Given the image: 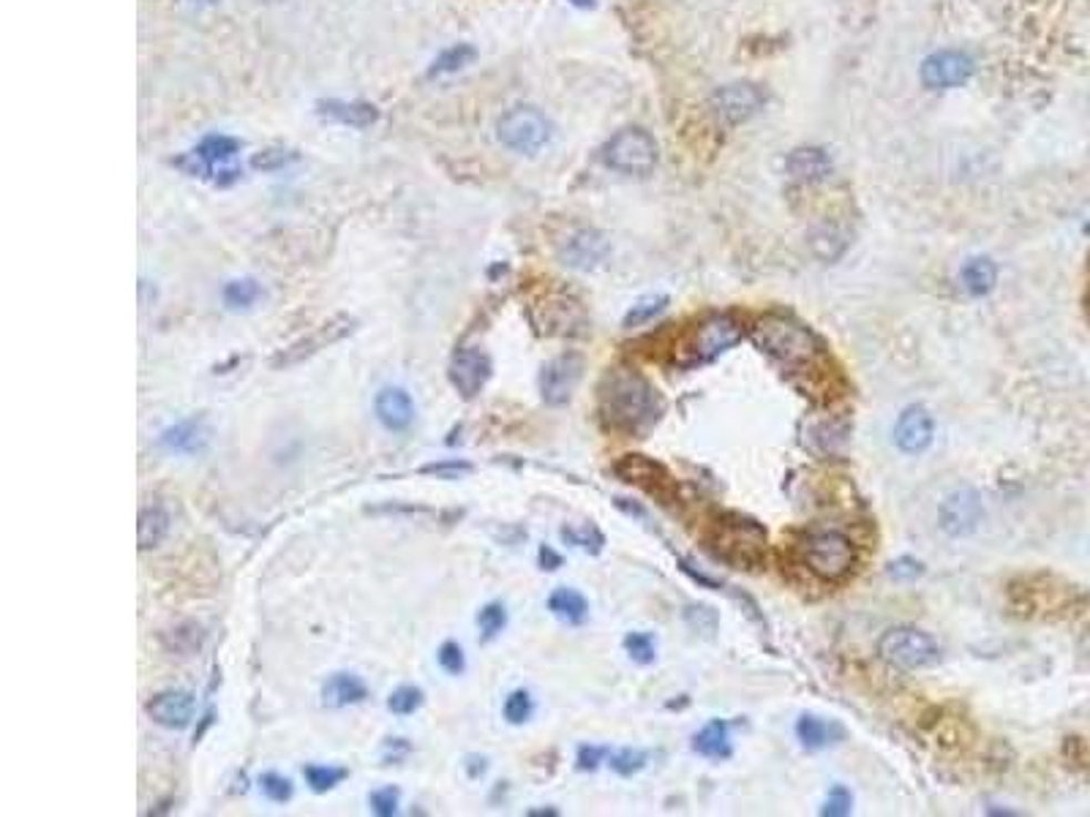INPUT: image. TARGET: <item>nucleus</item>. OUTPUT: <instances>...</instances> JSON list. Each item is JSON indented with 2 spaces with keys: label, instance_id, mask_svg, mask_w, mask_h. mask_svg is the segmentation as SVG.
I'll use <instances>...</instances> for the list:
<instances>
[{
  "label": "nucleus",
  "instance_id": "25",
  "mask_svg": "<svg viewBox=\"0 0 1090 817\" xmlns=\"http://www.w3.org/2000/svg\"><path fill=\"white\" fill-rule=\"evenodd\" d=\"M322 115L333 118V121L344 123V126H355V129H366L371 123H377L379 112L374 104H366V101H322L319 104Z\"/></svg>",
  "mask_w": 1090,
  "mask_h": 817
},
{
  "label": "nucleus",
  "instance_id": "19",
  "mask_svg": "<svg viewBox=\"0 0 1090 817\" xmlns=\"http://www.w3.org/2000/svg\"><path fill=\"white\" fill-rule=\"evenodd\" d=\"M211 441L213 431L202 417H189V420L175 422L159 437V445L166 452H175V456H202L211 447Z\"/></svg>",
  "mask_w": 1090,
  "mask_h": 817
},
{
  "label": "nucleus",
  "instance_id": "22",
  "mask_svg": "<svg viewBox=\"0 0 1090 817\" xmlns=\"http://www.w3.org/2000/svg\"><path fill=\"white\" fill-rule=\"evenodd\" d=\"M374 411L377 420L393 433L409 431L415 422V401L404 387H383L374 398Z\"/></svg>",
  "mask_w": 1090,
  "mask_h": 817
},
{
  "label": "nucleus",
  "instance_id": "1",
  "mask_svg": "<svg viewBox=\"0 0 1090 817\" xmlns=\"http://www.w3.org/2000/svg\"><path fill=\"white\" fill-rule=\"evenodd\" d=\"M598 411L609 431L624 437H646L663 417V398L639 371L613 368L600 381Z\"/></svg>",
  "mask_w": 1090,
  "mask_h": 817
},
{
  "label": "nucleus",
  "instance_id": "47",
  "mask_svg": "<svg viewBox=\"0 0 1090 817\" xmlns=\"http://www.w3.org/2000/svg\"><path fill=\"white\" fill-rule=\"evenodd\" d=\"M850 807H854V798H850V793L845 790V787H834V790L829 793V798L824 801V807H821V815L845 817V815H850Z\"/></svg>",
  "mask_w": 1090,
  "mask_h": 817
},
{
  "label": "nucleus",
  "instance_id": "10",
  "mask_svg": "<svg viewBox=\"0 0 1090 817\" xmlns=\"http://www.w3.org/2000/svg\"><path fill=\"white\" fill-rule=\"evenodd\" d=\"M583 368H587V362H583V357L578 351H564V355L546 362L543 371H540V396H543L548 407H564V404H570L575 387L583 379Z\"/></svg>",
  "mask_w": 1090,
  "mask_h": 817
},
{
  "label": "nucleus",
  "instance_id": "7",
  "mask_svg": "<svg viewBox=\"0 0 1090 817\" xmlns=\"http://www.w3.org/2000/svg\"><path fill=\"white\" fill-rule=\"evenodd\" d=\"M603 161L619 175L646 177L658 166V145L643 129H624L603 147Z\"/></svg>",
  "mask_w": 1090,
  "mask_h": 817
},
{
  "label": "nucleus",
  "instance_id": "46",
  "mask_svg": "<svg viewBox=\"0 0 1090 817\" xmlns=\"http://www.w3.org/2000/svg\"><path fill=\"white\" fill-rule=\"evenodd\" d=\"M295 159L297 156L292 151H284V147H271V151H262L259 156H254L252 166L254 170H262V172H273V170H282V166L292 164Z\"/></svg>",
  "mask_w": 1090,
  "mask_h": 817
},
{
  "label": "nucleus",
  "instance_id": "41",
  "mask_svg": "<svg viewBox=\"0 0 1090 817\" xmlns=\"http://www.w3.org/2000/svg\"><path fill=\"white\" fill-rule=\"evenodd\" d=\"M624 652L630 654V660L639 662V665H649V662H654L658 649H654L652 635H646V632H630V635L624 637Z\"/></svg>",
  "mask_w": 1090,
  "mask_h": 817
},
{
  "label": "nucleus",
  "instance_id": "17",
  "mask_svg": "<svg viewBox=\"0 0 1090 817\" xmlns=\"http://www.w3.org/2000/svg\"><path fill=\"white\" fill-rule=\"evenodd\" d=\"M981 497L974 491V488H960V491L949 493L944 499L938 510V521L940 529H944L949 537H965L970 532H976L981 521Z\"/></svg>",
  "mask_w": 1090,
  "mask_h": 817
},
{
  "label": "nucleus",
  "instance_id": "56",
  "mask_svg": "<svg viewBox=\"0 0 1090 817\" xmlns=\"http://www.w3.org/2000/svg\"><path fill=\"white\" fill-rule=\"evenodd\" d=\"M194 3H202V6H211V3H218V0H194Z\"/></svg>",
  "mask_w": 1090,
  "mask_h": 817
},
{
  "label": "nucleus",
  "instance_id": "33",
  "mask_svg": "<svg viewBox=\"0 0 1090 817\" xmlns=\"http://www.w3.org/2000/svg\"><path fill=\"white\" fill-rule=\"evenodd\" d=\"M665 306H669V295H649V297H643V300L635 303V306L630 308L628 314H624L622 327H624V330H635V327L649 325V321H654L660 314L665 312Z\"/></svg>",
  "mask_w": 1090,
  "mask_h": 817
},
{
  "label": "nucleus",
  "instance_id": "35",
  "mask_svg": "<svg viewBox=\"0 0 1090 817\" xmlns=\"http://www.w3.org/2000/svg\"><path fill=\"white\" fill-rule=\"evenodd\" d=\"M562 540L568 542V545L581 548V551L587 553H600L605 545L603 532H600L598 527H592V523H583V527H564Z\"/></svg>",
  "mask_w": 1090,
  "mask_h": 817
},
{
  "label": "nucleus",
  "instance_id": "39",
  "mask_svg": "<svg viewBox=\"0 0 1090 817\" xmlns=\"http://www.w3.org/2000/svg\"><path fill=\"white\" fill-rule=\"evenodd\" d=\"M502 712H505V719H508L510 725H523L529 717H532V712H534L532 695H529L527 690L510 692L508 701H505Z\"/></svg>",
  "mask_w": 1090,
  "mask_h": 817
},
{
  "label": "nucleus",
  "instance_id": "31",
  "mask_svg": "<svg viewBox=\"0 0 1090 817\" xmlns=\"http://www.w3.org/2000/svg\"><path fill=\"white\" fill-rule=\"evenodd\" d=\"M166 534H170V515L161 507H145L140 512V534H136L140 551L159 548L166 540Z\"/></svg>",
  "mask_w": 1090,
  "mask_h": 817
},
{
  "label": "nucleus",
  "instance_id": "15",
  "mask_svg": "<svg viewBox=\"0 0 1090 817\" xmlns=\"http://www.w3.org/2000/svg\"><path fill=\"white\" fill-rule=\"evenodd\" d=\"M976 63L974 58L957 50H940L933 52L925 63H921V82L930 91H946V88H960L974 76Z\"/></svg>",
  "mask_w": 1090,
  "mask_h": 817
},
{
  "label": "nucleus",
  "instance_id": "53",
  "mask_svg": "<svg viewBox=\"0 0 1090 817\" xmlns=\"http://www.w3.org/2000/svg\"><path fill=\"white\" fill-rule=\"evenodd\" d=\"M679 566H682V570L687 572V575H693L695 581H699V583H704V586H709V589H720V583H717V581H712V578H709V575H701V572H695V570H693V564H690V562H682V564H679Z\"/></svg>",
  "mask_w": 1090,
  "mask_h": 817
},
{
  "label": "nucleus",
  "instance_id": "37",
  "mask_svg": "<svg viewBox=\"0 0 1090 817\" xmlns=\"http://www.w3.org/2000/svg\"><path fill=\"white\" fill-rule=\"evenodd\" d=\"M475 58V47H469V44H458V47H450V50H445L442 55L437 58L431 65V76H437V74H452V71H458V69H463V65H469V61Z\"/></svg>",
  "mask_w": 1090,
  "mask_h": 817
},
{
  "label": "nucleus",
  "instance_id": "16",
  "mask_svg": "<svg viewBox=\"0 0 1090 817\" xmlns=\"http://www.w3.org/2000/svg\"><path fill=\"white\" fill-rule=\"evenodd\" d=\"M611 254V243L598 229H575L559 246V259L573 270H594L603 265Z\"/></svg>",
  "mask_w": 1090,
  "mask_h": 817
},
{
  "label": "nucleus",
  "instance_id": "30",
  "mask_svg": "<svg viewBox=\"0 0 1090 817\" xmlns=\"http://www.w3.org/2000/svg\"><path fill=\"white\" fill-rule=\"evenodd\" d=\"M548 611L553 613L557 619L568 624H581L587 622L589 616V602L583 594H578L575 589H557V592L548 598Z\"/></svg>",
  "mask_w": 1090,
  "mask_h": 817
},
{
  "label": "nucleus",
  "instance_id": "21",
  "mask_svg": "<svg viewBox=\"0 0 1090 817\" xmlns=\"http://www.w3.org/2000/svg\"><path fill=\"white\" fill-rule=\"evenodd\" d=\"M935 437V420L925 407H908L899 415L895 426V441L903 452L908 456H919L933 445Z\"/></svg>",
  "mask_w": 1090,
  "mask_h": 817
},
{
  "label": "nucleus",
  "instance_id": "12",
  "mask_svg": "<svg viewBox=\"0 0 1090 817\" xmlns=\"http://www.w3.org/2000/svg\"><path fill=\"white\" fill-rule=\"evenodd\" d=\"M355 325L357 321L353 319V316H336V319L325 321V325H319L317 330H312L308 336H303L300 341H295L292 346H287V349L278 351V355L273 357V368H276V371H282V368H292V366H297V362L308 360V357L319 355L322 349H327V346H333V344L342 341V338H347L349 333L355 330Z\"/></svg>",
  "mask_w": 1090,
  "mask_h": 817
},
{
  "label": "nucleus",
  "instance_id": "55",
  "mask_svg": "<svg viewBox=\"0 0 1090 817\" xmlns=\"http://www.w3.org/2000/svg\"><path fill=\"white\" fill-rule=\"evenodd\" d=\"M529 815H557V809H532Z\"/></svg>",
  "mask_w": 1090,
  "mask_h": 817
},
{
  "label": "nucleus",
  "instance_id": "44",
  "mask_svg": "<svg viewBox=\"0 0 1090 817\" xmlns=\"http://www.w3.org/2000/svg\"><path fill=\"white\" fill-rule=\"evenodd\" d=\"M259 785H262V793H265V796L271 798V801L284 804V801H289V798H292V783H289L287 777H282V774H276V772L262 774Z\"/></svg>",
  "mask_w": 1090,
  "mask_h": 817
},
{
  "label": "nucleus",
  "instance_id": "13",
  "mask_svg": "<svg viewBox=\"0 0 1090 817\" xmlns=\"http://www.w3.org/2000/svg\"><path fill=\"white\" fill-rule=\"evenodd\" d=\"M491 374H493L491 357H488L482 349H478V346H463V349H458L456 355L450 357L448 379L463 401L478 398L480 392L486 390Z\"/></svg>",
  "mask_w": 1090,
  "mask_h": 817
},
{
  "label": "nucleus",
  "instance_id": "42",
  "mask_svg": "<svg viewBox=\"0 0 1090 817\" xmlns=\"http://www.w3.org/2000/svg\"><path fill=\"white\" fill-rule=\"evenodd\" d=\"M646 760L649 755L641 753V749H619V753L611 755L609 766L619 774V777H633V774H639L641 768L646 766Z\"/></svg>",
  "mask_w": 1090,
  "mask_h": 817
},
{
  "label": "nucleus",
  "instance_id": "36",
  "mask_svg": "<svg viewBox=\"0 0 1090 817\" xmlns=\"http://www.w3.org/2000/svg\"><path fill=\"white\" fill-rule=\"evenodd\" d=\"M845 445H848V428H843V426H837V422H821V426H815V447H818L821 452H843L845 450Z\"/></svg>",
  "mask_w": 1090,
  "mask_h": 817
},
{
  "label": "nucleus",
  "instance_id": "6",
  "mask_svg": "<svg viewBox=\"0 0 1090 817\" xmlns=\"http://www.w3.org/2000/svg\"><path fill=\"white\" fill-rule=\"evenodd\" d=\"M878 654L899 671H921L938 665L940 649L933 635L919 627H892L880 635Z\"/></svg>",
  "mask_w": 1090,
  "mask_h": 817
},
{
  "label": "nucleus",
  "instance_id": "54",
  "mask_svg": "<svg viewBox=\"0 0 1090 817\" xmlns=\"http://www.w3.org/2000/svg\"><path fill=\"white\" fill-rule=\"evenodd\" d=\"M570 3L578 6V9H589V6H592L594 0H570Z\"/></svg>",
  "mask_w": 1090,
  "mask_h": 817
},
{
  "label": "nucleus",
  "instance_id": "40",
  "mask_svg": "<svg viewBox=\"0 0 1090 817\" xmlns=\"http://www.w3.org/2000/svg\"><path fill=\"white\" fill-rule=\"evenodd\" d=\"M478 627L486 641L497 637L499 632L508 627V611H505V605H499V602H488V605L478 613Z\"/></svg>",
  "mask_w": 1090,
  "mask_h": 817
},
{
  "label": "nucleus",
  "instance_id": "4",
  "mask_svg": "<svg viewBox=\"0 0 1090 817\" xmlns=\"http://www.w3.org/2000/svg\"><path fill=\"white\" fill-rule=\"evenodd\" d=\"M744 338V327L736 316L731 314H709L701 321H695L682 341L674 349V366L693 371V368L706 366V362L717 360L723 351L734 349Z\"/></svg>",
  "mask_w": 1090,
  "mask_h": 817
},
{
  "label": "nucleus",
  "instance_id": "18",
  "mask_svg": "<svg viewBox=\"0 0 1090 817\" xmlns=\"http://www.w3.org/2000/svg\"><path fill=\"white\" fill-rule=\"evenodd\" d=\"M145 708L147 717L156 725L170 727V731H183V727L192 725L196 701L192 692L186 690H164L159 695H153Z\"/></svg>",
  "mask_w": 1090,
  "mask_h": 817
},
{
  "label": "nucleus",
  "instance_id": "51",
  "mask_svg": "<svg viewBox=\"0 0 1090 817\" xmlns=\"http://www.w3.org/2000/svg\"><path fill=\"white\" fill-rule=\"evenodd\" d=\"M605 755L609 753L603 747H581L578 749V768L581 772H594L605 760Z\"/></svg>",
  "mask_w": 1090,
  "mask_h": 817
},
{
  "label": "nucleus",
  "instance_id": "45",
  "mask_svg": "<svg viewBox=\"0 0 1090 817\" xmlns=\"http://www.w3.org/2000/svg\"><path fill=\"white\" fill-rule=\"evenodd\" d=\"M469 472H472V463L458 461V458H452V461L428 463V467L420 469V474L439 477V480H458V477H463V474H469Z\"/></svg>",
  "mask_w": 1090,
  "mask_h": 817
},
{
  "label": "nucleus",
  "instance_id": "49",
  "mask_svg": "<svg viewBox=\"0 0 1090 817\" xmlns=\"http://www.w3.org/2000/svg\"><path fill=\"white\" fill-rule=\"evenodd\" d=\"M439 665L445 667V671L450 673V676H458V673H463V667H467V660H463V649L458 646V643H442V649H439Z\"/></svg>",
  "mask_w": 1090,
  "mask_h": 817
},
{
  "label": "nucleus",
  "instance_id": "32",
  "mask_svg": "<svg viewBox=\"0 0 1090 817\" xmlns=\"http://www.w3.org/2000/svg\"><path fill=\"white\" fill-rule=\"evenodd\" d=\"M262 297L259 284L254 278H235L224 286V303L232 312H248Z\"/></svg>",
  "mask_w": 1090,
  "mask_h": 817
},
{
  "label": "nucleus",
  "instance_id": "2",
  "mask_svg": "<svg viewBox=\"0 0 1090 817\" xmlns=\"http://www.w3.org/2000/svg\"><path fill=\"white\" fill-rule=\"evenodd\" d=\"M750 338H753V344L764 355H770L780 366L794 368V371H804V368L815 366L821 360V355H824V346H821L818 336L788 314L761 316L753 325V330H750Z\"/></svg>",
  "mask_w": 1090,
  "mask_h": 817
},
{
  "label": "nucleus",
  "instance_id": "5",
  "mask_svg": "<svg viewBox=\"0 0 1090 817\" xmlns=\"http://www.w3.org/2000/svg\"><path fill=\"white\" fill-rule=\"evenodd\" d=\"M804 566L821 581H843L856 566V545L843 532H813L802 540Z\"/></svg>",
  "mask_w": 1090,
  "mask_h": 817
},
{
  "label": "nucleus",
  "instance_id": "27",
  "mask_svg": "<svg viewBox=\"0 0 1090 817\" xmlns=\"http://www.w3.org/2000/svg\"><path fill=\"white\" fill-rule=\"evenodd\" d=\"M202 643H205V630L196 622H181L161 632V646L170 654H181V657L200 652Z\"/></svg>",
  "mask_w": 1090,
  "mask_h": 817
},
{
  "label": "nucleus",
  "instance_id": "43",
  "mask_svg": "<svg viewBox=\"0 0 1090 817\" xmlns=\"http://www.w3.org/2000/svg\"><path fill=\"white\" fill-rule=\"evenodd\" d=\"M684 619H687L690 630H695L699 635H714L717 632V613L712 611L709 605H693L684 611Z\"/></svg>",
  "mask_w": 1090,
  "mask_h": 817
},
{
  "label": "nucleus",
  "instance_id": "52",
  "mask_svg": "<svg viewBox=\"0 0 1090 817\" xmlns=\"http://www.w3.org/2000/svg\"><path fill=\"white\" fill-rule=\"evenodd\" d=\"M540 566H543V570H559V566H562V556H559L557 551H551L548 545H543L540 548Z\"/></svg>",
  "mask_w": 1090,
  "mask_h": 817
},
{
  "label": "nucleus",
  "instance_id": "9",
  "mask_svg": "<svg viewBox=\"0 0 1090 817\" xmlns=\"http://www.w3.org/2000/svg\"><path fill=\"white\" fill-rule=\"evenodd\" d=\"M532 321L543 336H557V338H581L587 336L589 330V319H587V312L581 308V303L564 295L546 297V300L532 312Z\"/></svg>",
  "mask_w": 1090,
  "mask_h": 817
},
{
  "label": "nucleus",
  "instance_id": "20",
  "mask_svg": "<svg viewBox=\"0 0 1090 817\" xmlns=\"http://www.w3.org/2000/svg\"><path fill=\"white\" fill-rule=\"evenodd\" d=\"M241 147H243L241 142L232 140V136H224V134L205 136L192 153V159L196 161L192 175H213V172L218 170V175L237 177V170H232V166L226 164L241 153Z\"/></svg>",
  "mask_w": 1090,
  "mask_h": 817
},
{
  "label": "nucleus",
  "instance_id": "14",
  "mask_svg": "<svg viewBox=\"0 0 1090 817\" xmlns=\"http://www.w3.org/2000/svg\"><path fill=\"white\" fill-rule=\"evenodd\" d=\"M613 474L619 477L628 486L641 488V491L652 493V497L660 499H674L676 493V482L674 477L669 474V469L663 463L652 461L646 456H622L617 463H613Z\"/></svg>",
  "mask_w": 1090,
  "mask_h": 817
},
{
  "label": "nucleus",
  "instance_id": "11",
  "mask_svg": "<svg viewBox=\"0 0 1090 817\" xmlns=\"http://www.w3.org/2000/svg\"><path fill=\"white\" fill-rule=\"evenodd\" d=\"M766 95L753 82H734V85L717 88L709 99V110L717 118L723 126H738V123L750 121L755 112L764 106Z\"/></svg>",
  "mask_w": 1090,
  "mask_h": 817
},
{
  "label": "nucleus",
  "instance_id": "38",
  "mask_svg": "<svg viewBox=\"0 0 1090 817\" xmlns=\"http://www.w3.org/2000/svg\"><path fill=\"white\" fill-rule=\"evenodd\" d=\"M420 706H422V690L412 687V684L398 687L390 697H387V708H390L393 714H398V717H409V714H415Z\"/></svg>",
  "mask_w": 1090,
  "mask_h": 817
},
{
  "label": "nucleus",
  "instance_id": "34",
  "mask_svg": "<svg viewBox=\"0 0 1090 817\" xmlns=\"http://www.w3.org/2000/svg\"><path fill=\"white\" fill-rule=\"evenodd\" d=\"M303 777H306V783L314 793H327V790H333L336 785H342L344 779L349 777V772L347 768L317 766V763H312V766L303 768Z\"/></svg>",
  "mask_w": 1090,
  "mask_h": 817
},
{
  "label": "nucleus",
  "instance_id": "8",
  "mask_svg": "<svg viewBox=\"0 0 1090 817\" xmlns=\"http://www.w3.org/2000/svg\"><path fill=\"white\" fill-rule=\"evenodd\" d=\"M497 134L499 142L505 147H510V151L523 153V156H534L551 140V123L534 106H513V110H508L499 118Z\"/></svg>",
  "mask_w": 1090,
  "mask_h": 817
},
{
  "label": "nucleus",
  "instance_id": "23",
  "mask_svg": "<svg viewBox=\"0 0 1090 817\" xmlns=\"http://www.w3.org/2000/svg\"><path fill=\"white\" fill-rule=\"evenodd\" d=\"M366 697L368 687L355 673H333L325 682V687H322V701H325V706L333 708L355 706V703H363Z\"/></svg>",
  "mask_w": 1090,
  "mask_h": 817
},
{
  "label": "nucleus",
  "instance_id": "26",
  "mask_svg": "<svg viewBox=\"0 0 1090 817\" xmlns=\"http://www.w3.org/2000/svg\"><path fill=\"white\" fill-rule=\"evenodd\" d=\"M693 749L709 760H725L731 757V727L725 719H712L701 727L693 738Z\"/></svg>",
  "mask_w": 1090,
  "mask_h": 817
},
{
  "label": "nucleus",
  "instance_id": "50",
  "mask_svg": "<svg viewBox=\"0 0 1090 817\" xmlns=\"http://www.w3.org/2000/svg\"><path fill=\"white\" fill-rule=\"evenodd\" d=\"M921 572H925V566H921V562H916V559H910V556L897 559V562L889 566V575L897 578V581H914V578H919Z\"/></svg>",
  "mask_w": 1090,
  "mask_h": 817
},
{
  "label": "nucleus",
  "instance_id": "29",
  "mask_svg": "<svg viewBox=\"0 0 1090 817\" xmlns=\"http://www.w3.org/2000/svg\"><path fill=\"white\" fill-rule=\"evenodd\" d=\"M796 736H799L802 747L824 749V747H832L834 738L845 736V733L839 725L826 723V719L813 717V714H804L799 723H796Z\"/></svg>",
  "mask_w": 1090,
  "mask_h": 817
},
{
  "label": "nucleus",
  "instance_id": "24",
  "mask_svg": "<svg viewBox=\"0 0 1090 817\" xmlns=\"http://www.w3.org/2000/svg\"><path fill=\"white\" fill-rule=\"evenodd\" d=\"M785 166H788V175H794L796 181L815 183V181H824V177L829 175L832 159L829 153L821 151V147H796V151L788 156V161H785Z\"/></svg>",
  "mask_w": 1090,
  "mask_h": 817
},
{
  "label": "nucleus",
  "instance_id": "3",
  "mask_svg": "<svg viewBox=\"0 0 1090 817\" xmlns=\"http://www.w3.org/2000/svg\"><path fill=\"white\" fill-rule=\"evenodd\" d=\"M709 548L714 551V556L736 566V570H753L766 559L770 532L755 518L729 512V515H720L712 523Z\"/></svg>",
  "mask_w": 1090,
  "mask_h": 817
},
{
  "label": "nucleus",
  "instance_id": "48",
  "mask_svg": "<svg viewBox=\"0 0 1090 817\" xmlns=\"http://www.w3.org/2000/svg\"><path fill=\"white\" fill-rule=\"evenodd\" d=\"M368 804L379 817H393L398 813V790L396 787H383V790H374L368 796Z\"/></svg>",
  "mask_w": 1090,
  "mask_h": 817
},
{
  "label": "nucleus",
  "instance_id": "28",
  "mask_svg": "<svg viewBox=\"0 0 1090 817\" xmlns=\"http://www.w3.org/2000/svg\"><path fill=\"white\" fill-rule=\"evenodd\" d=\"M960 278H962V286L970 292V295L985 297V295H990V292L995 289V284H998V267H995V262L987 259V256H974L970 262H965Z\"/></svg>",
  "mask_w": 1090,
  "mask_h": 817
}]
</instances>
